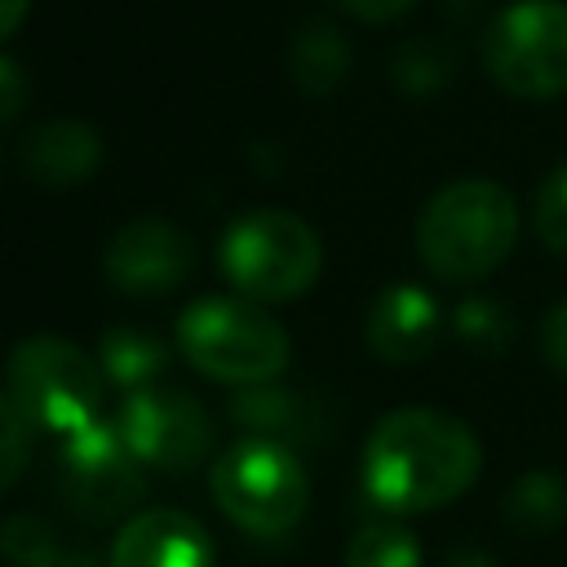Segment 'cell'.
I'll return each instance as SVG.
<instances>
[{"label": "cell", "instance_id": "8992f818", "mask_svg": "<svg viewBox=\"0 0 567 567\" xmlns=\"http://www.w3.org/2000/svg\"><path fill=\"white\" fill-rule=\"evenodd\" d=\"M213 496L235 527L252 536H279L301 523L310 478L288 447L270 439H248L213 465Z\"/></svg>", "mask_w": 567, "mask_h": 567}, {"label": "cell", "instance_id": "d6986e66", "mask_svg": "<svg viewBox=\"0 0 567 567\" xmlns=\"http://www.w3.org/2000/svg\"><path fill=\"white\" fill-rule=\"evenodd\" d=\"M536 235L549 252L567 257V164H558L536 190Z\"/></svg>", "mask_w": 567, "mask_h": 567}, {"label": "cell", "instance_id": "7c38bea8", "mask_svg": "<svg viewBox=\"0 0 567 567\" xmlns=\"http://www.w3.org/2000/svg\"><path fill=\"white\" fill-rule=\"evenodd\" d=\"M439 301L416 284H390L368 310V346L385 363H412L439 341Z\"/></svg>", "mask_w": 567, "mask_h": 567}, {"label": "cell", "instance_id": "44dd1931", "mask_svg": "<svg viewBox=\"0 0 567 567\" xmlns=\"http://www.w3.org/2000/svg\"><path fill=\"white\" fill-rule=\"evenodd\" d=\"M0 549L18 563V567H35V563H53V536L44 523L35 518H9L0 532Z\"/></svg>", "mask_w": 567, "mask_h": 567}, {"label": "cell", "instance_id": "7a4b0ae2", "mask_svg": "<svg viewBox=\"0 0 567 567\" xmlns=\"http://www.w3.org/2000/svg\"><path fill=\"white\" fill-rule=\"evenodd\" d=\"M518 239L514 195L487 177L443 186L416 217V252L434 279L474 284L492 275Z\"/></svg>", "mask_w": 567, "mask_h": 567}, {"label": "cell", "instance_id": "30bf717a", "mask_svg": "<svg viewBox=\"0 0 567 567\" xmlns=\"http://www.w3.org/2000/svg\"><path fill=\"white\" fill-rule=\"evenodd\" d=\"M195 266V244L186 230L159 217H137L106 244V279L128 297H159L177 288Z\"/></svg>", "mask_w": 567, "mask_h": 567}, {"label": "cell", "instance_id": "e0dca14e", "mask_svg": "<svg viewBox=\"0 0 567 567\" xmlns=\"http://www.w3.org/2000/svg\"><path fill=\"white\" fill-rule=\"evenodd\" d=\"M346 567H421V545L399 523H372L350 540Z\"/></svg>", "mask_w": 567, "mask_h": 567}, {"label": "cell", "instance_id": "4316f807", "mask_svg": "<svg viewBox=\"0 0 567 567\" xmlns=\"http://www.w3.org/2000/svg\"><path fill=\"white\" fill-rule=\"evenodd\" d=\"M35 567H62V563H58V558H53V563H35Z\"/></svg>", "mask_w": 567, "mask_h": 567}, {"label": "cell", "instance_id": "5bb4252c", "mask_svg": "<svg viewBox=\"0 0 567 567\" xmlns=\"http://www.w3.org/2000/svg\"><path fill=\"white\" fill-rule=\"evenodd\" d=\"M501 518L523 532V536H554L567 523V483L549 470H532L523 474L505 501H501Z\"/></svg>", "mask_w": 567, "mask_h": 567}, {"label": "cell", "instance_id": "ffe728a7", "mask_svg": "<svg viewBox=\"0 0 567 567\" xmlns=\"http://www.w3.org/2000/svg\"><path fill=\"white\" fill-rule=\"evenodd\" d=\"M27 456H31V425L13 408V399L0 394V492L22 474Z\"/></svg>", "mask_w": 567, "mask_h": 567}, {"label": "cell", "instance_id": "2e32d148", "mask_svg": "<svg viewBox=\"0 0 567 567\" xmlns=\"http://www.w3.org/2000/svg\"><path fill=\"white\" fill-rule=\"evenodd\" d=\"M164 363H168V350L137 328H115L102 337V368L111 372V381L128 390L151 385V377L164 372Z\"/></svg>", "mask_w": 567, "mask_h": 567}, {"label": "cell", "instance_id": "d4e9b609", "mask_svg": "<svg viewBox=\"0 0 567 567\" xmlns=\"http://www.w3.org/2000/svg\"><path fill=\"white\" fill-rule=\"evenodd\" d=\"M27 4H31V0H0V40H9V35L22 27Z\"/></svg>", "mask_w": 567, "mask_h": 567}, {"label": "cell", "instance_id": "277c9868", "mask_svg": "<svg viewBox=\"0 0 567 567\" xmlns=\"http://www.w3.org/2000/svg\"><path fill=\"white\" fill-rule=\"evenodd\" d=\"M4 385L27 425L62 439L102 416V368L62 337H27L9 354Z\"/></svg>", "mask_w": 567, "mask_h": 567}, {"label": "cell", "instance_id": "5b68a950", "mask_svg": "<svg viewBox=\"0 0 567 567\" xmlns=\"http://www.w3.org/2000/svg\"><path fill=\"white\" fill-rule=\"evenodd\" d=\"M323 266V244L297 213L257 208L239 217L221 239V270L248 301L301 297Z\"/></svg>", "mask_w": 567, "mask_h": 567}, {"label": "cell", "instance_id": "cb8c5ba5", "mask_svg": "<svg viewBox=\"0 0 567 567\" xmlns=\"http://www.w3.org/2000/svg\"><path fill=\"white\" fill-rule=\"evenodd\" d=\"M337 4L354 18H363V22H390V18L408 13L416 0H337Z\"/></svg>", "mask_w": 567, "mask_h": 567}, {"label": "cell", "instance_id": "3957f363", "mask_svg": "<svg viewBox=\"0 0 567 567\" xmlns=\"http://www.w3.org/2000/svg\"><path fill=\"white\" fill-rule=\"evenodd\" d=\"M177 346L204 377L226 385H266L288 363V332L257 301L239 297H204L186 306Z\"/></svg>", "mask_w": 567, "mask_h": 567}, {"label": "cell", "instance_id": "8fae6325", "mask_svg": "<svg viewBox=\"0 0 567 567\" xmlns=\"http://www.w3.org/2000/svg\"><path fill=\"white\" fill-rule=\"evenodd\" d=\"M111 567H217V545L199 518L146 509L115 532Z\"/></svg>", "mask_w": 567, "mask_h": 567}, {"label": "cell", "instance_id": "ba28073f", "mask_svg": "<svg viewBox=\"0 0 567 567\" xmlns=\"http://www.w3.org/2000/svg\"><path fill=\"white\" fill-rule=\"evenodd\" d=\"M120 434L137 452L142 465L159 470H195L213 452V421L208 412L168 385H142L128 390L124 412H120Z\"/></svg>", "mask_w": 567, "mask_h": 567}, {"label": "cell", "instance_id": "4fadbf2b", "mask_svg": "<svg viewBox=\"0 0 567 567\" xmlns=\"http://www.w3.org/2000/svg\"><path fill=\"white\" fill-rule=\"evenodd\" d=\"M27 173L44 186H75L102 159V137L84 120H49L27 137Z\"/></svg>", "mask_w": 567, "mask_h": 567}, {"label": "cell", "instance_id": "9c48e42d", "mask_svg": "<svg viewBox=\"0 0 567 567\" xmlns=\"http://www.w3.org/2000/svg\"><path fill=\"white\" fill-rule=\"evenodd\" d=\"M62 474H66L71 505L84 518H115L146 487L137 452L128 447L120 425L102 416L62 439Z\"/></svg>", "mask_w": 567, "mask_h": 567}, {"label": "cell", "instance_id": "484cf974", "mask_svg": "<svg viewBox=\"0 0 567 567\" xmlns=\"http://www.w3.org/2000/svg\"><path fill=\"white\" fill-rule=\"evenodd\" d=\"M447 567H496V563L487 554H478V549H461V554L447 558Z\"/></svg>", "mask_w": 567, "mask_h": 567}, {"label": "cell", "instance_id": "52a82bcc", "mask_svg": "<svg viewBox=\"0 0 567 567\" xmlns=\"http://www.w3.org/2000/svg\"><path fill=\"white\" fill-rule=\"evenodd\" d=\"M483 66L514 97L567 93V4L518 0L505 4L483 31Z\"/></svg>", "mask_w": 567, "mask_h": 567}, {"label": "cell", "instance_id": "603a6c76", "mask_svg": "<svg viewBox=\"0 0 567 567\" xmlns=\"http://www.w3.org/2000/svg\"><path fill=\"white\" fill-rule=\"evenodd\" d=\"M22 102H27V80H22V71H18L9 58H0V124H9V120L22 111Z\"/></svg>", "mask_w": 567, "mask_h": 567}, {"label": "cell", "instance_id": "7402d4cb", "mask_svg": "<svg viewBox=\"0 0 567 567\" xmlns=\"http://www.w3.org/2000/svg\"><path fill=\"white\" fill-rule=\"evenodd\" d=\"M540 350H545L549 368H558L567 377V301H558L545 315V323H540Z\"/></svg>", "mask_w": 567, "mask_h": 567}, {"label": "cell", "instance_id": "9a60e30c", "mask_svg": "<svg viewBox=\"0 0 567 567\" xmlns=\"http://www.w3.org/2000/svg\"><path fill=\"white\" fill-rule=\"evenodd\" d=\"M288 71H292V80H297L306 93H332V89L346 80V71H350V49H346V40H341L332 27L315 22V27H306V31L292 40V49H288Z\"/></svg>", "mask_w": 567, "mask_h": 567}, {"label": "cell", "instance_id": "ac0fdd59", "mask_svg": "<svg viewBox=\"0 0 567 567\" xmlns=\"http://www.w3.org/2000/svg\"><path fill=\"white\" fill-rule=\"evenodd\" d=\"M456 332H461L470 346H478L483 354H501L505 341L514 337V323H509V315H505L496 301L478 297V301H465V306L456 310Z\"/></svg>", "mask_w": 567, "mask_h": 567}, {"label": "cell", "instance_id": "6da1fadb", "mask_svg": "<svg viewBox=\"0 0 567 567\" xmlns=\"http://www.w3.org/2000/svg\"><path fill=\"white\" fill-rule=\"evenodd\" d=\"M483 470L474 430L434 408H399L377 421L363 447V492L390 514L452 505Z\"/></svg>", "mask_w": 567, "mask_h": 567}]
</instances>
